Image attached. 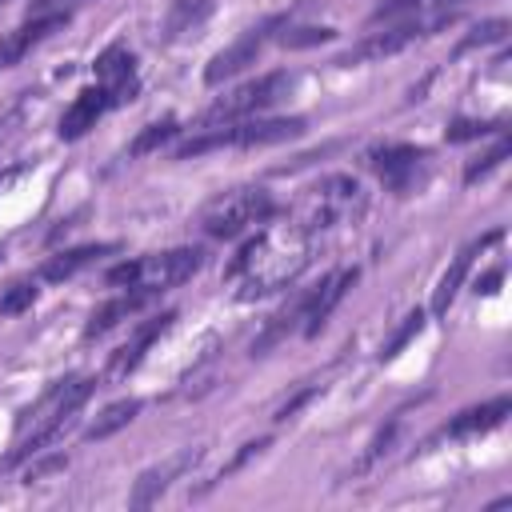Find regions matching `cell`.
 <instances>
[{"label": "cell", "mask_w": 512, "mask_h": 512, "mask_svg": "<svg viewBox=\"0 0 512 512\" xmlns=\"http://www.w3.org/2000/svg\"><path fill=\"white\" fill-rule=\"evenodd\" d=\"M288 92H292V76H288V72H268V76H260V80H252V84H244V88L220 96V100L200 116V124H204V128H220V124H236V120L260 116L264 108H272V104L284 100Z\"/></svg>", "instance_id": "1"}, {"label": "cell", "mask_w": 512, "mask_h": 512, "mask_svg": "<svg viewBox=\"0 0 512 512\" xmlns=\"http://www.w3.org/2000/svg\"><path fill=\"white\" fill-rule=\"evenodd\" d=\"M272 216V200H268V192L264 188H240V192H228V196H216L208 208H204V216H200V224H204V232L208 236H240L244 228H252V224H264Z\"/></svg>", "instance_id": "2"}, {"label": "cell", "mask_w": 512, "mask_h": 512, "mask_svg": "<svg viewBox=\"0 0 512 512\" xmlns=\"http://www.w3.org/2000/svg\"><path fill=\"white\" fill-rule=\"evenodd\" d=\"M448 20H456V16H452V12H440V16H436V20H428V24H420V20H400V24H388L384 32H368L360 44H352L344 56H336V64H340V68H352V64L384 60V56H392V52L408 48L412 40L428 36L432 28H444Z\"/></svg>", "instance_id": "3"}, {"label": "cell", "mask_w": 512, "mask_h": 512, "mask_svg": "<svg viewBox=\"0 0 512 512\" xmlns=\"http://www.w3.org/2000/svg\"><path fill=\"white\" fill-rule=\"evenodd\" d=\"M280 24H284V16H268L264 24H256V28H248L240 40H232L224 52H216V56L208 60V68H204V84H224V80H232L236 72H244L248 64H256L260 48L268 44V32H276Z\"/></svg>", "instance_id": "4"}, {"label": "cell", "mask_w": 512, "mask_h": 512, "mask_svg": "<svg viewBox=\"0 0 512 512\" xmlns=\"http://www.w3.org/2000/svg\"><path fill=\"white\" fill-rule=\"evenodd\" d=\"M428 160L424 148H412V144H388V148H376L368 152V168L392 188V192H408L416 184V168Z\"/></svg>", "instance_id": "5"}, {"label": "cell", "mask_w": 512, "mask_h": 512, "mask_svg": "<svg viewBox=\"0 0 512 512\" xmlns=\"http://www.w3.org/2000/svg\"><path fill=\"white\" fill-rule=\"evenodd\" d=\"M172 320H176V312H160V316L144 320V324H140V328H136V332H132V336L112 352V360H108V372H104V376H108V380H124L128 372H136V368H140V360L148 356V348H152V344L172 328Z\"/></svg>", "instance_id": "6"}, {"label": "cell", "mask_w": 512, "mask_h": 512, "mask_svg": "<svg viewBox=\"0 0 512 512\" xmlns=\"http://www.w3.org/2000/svg\"><path fill=\"white\" fill-rule=\"evenodd\" d=\"M136 60H132V52L124 48V44H112V48H104L100 56H96V80H100V88L108 92V100H112V108L116 104H128V100H136V68H132Z\"/></svg>", "instance_id": "7"}, {"label": "cell", "mask_w": 512, "mask_h": 512, "mask_svg": "<svg viewBox=\"0 0 512 512\" xmlns=\"http://www.w3.org/2000/svg\"><path fill=\"white\" fill-rule=\"evenodd\" d=\"M72 12H44V16H28V24H20L16 32H4L0 36V68H12L20 64L40 40H48L52 32H60L68 24Z\"/></svg>", "instance_id": "8"}, {"label": "cell", "mask_w": 512, "mask_h": 512, "mask_svg": "<svg viewBox=\"0 0 512 512\" xmlns=\"http://www.w3.org/2000/svg\"><path fill=\"white\" fill-rule=\"evenodd\" d=\"M352 284H356V268H340V272L324 276V280H320V288H312V296H308V308H304V324H300V332H304V336H316V332L328 324L332 308L344 300V292H348Z\"/></svg>", "instance_id": "9"}, {"label": "cell", "mask_w": 512, "mask_h": 512, "mask_svg": "<svg viewBox=\"0 0 512 512\" xmlns=\"http://www.w3.org/2000/svg\"><path fill=\"white\" fill-rule=\"evenodd\" d=\"M200 264H204V252H200V248H176V252L148 256V260H144V284L156 288V292L176 288V284H184Z\"/></svg>", "instance_id": "10"}, {"label": "cell", "mask_w": 512, "mask_h": 512, "mask_svg": "<svg viewBox=\"0 0 512 512\" xmlns=\"http://www.w3.org/2000/svg\"><path fill=\"white\" fill-rule=\"evenodd\" d=\"M496 240H500V232H488V236H480V240H472V244H464V248L456 252V260L444 268V276H440V284H436V292H432V312H436V316L448 312V304L456 300L460 284H464L468 272H472V260H476L488 244H496Z\"/></svg>", "instance_id": "11"}, {"label": "cell", "mask_w": 512, "mask_h": 512, "mask_svg": "<svg viewBox=\"0 0 512 512\" xmlns=\"http://www.w3.org/2000/svg\"><path fill=\"white\" fill-rule=\"evenodd\" d=\"M156 296V288H148V284H136V288H128V292H120V296H112L108 304H100L96 312H92V320L84 324V340H96V336H108L120 320H128L132 312H140L148 300Z\"/></svg>", "instance_id": "12"}, {"label": "cell", "mask_w": 512, "mask_h": 512, "mask_svg": "<svg viewBox=\"0 0 512 512\" xmlns=\"http://www.w3.org/2000/svg\"><path fill=\"white\" fill-rule=\"evenodd\" d=\"M196 460H200V448H196V452L188 448V452H180V456H172V460H164V464H156V468L140 472V476H136V484H132L128 504H132V508H148V504H152V500H156V496H160V492H164L180 472H188Z\"/></svg>", "instance_id": "13"}, {"label": "cell", "mask_w": 512, "mask_h": 512, "mask_svg": "<svg viewBox=\"0 0 512 512\" xmlns=\"http://www.w3.org/2000/svg\"><path fill=\"white\" fill-rule=\"evenodd\" d=\"M108 108H112V100H108L104 88H84V92L64 108V116H60V140H80L88 128H96V120H100Z\"/></svg>", "instance_id": "14"}, {"label": "cell", "mask_w": 512, "mask_h": 512, "mask_svg": "<svg viewBox=\"0 0 512 512\" xmlns=\"http://www.w3.org/2000/svg\"><path fill=\"white\" fill-rule=\"evenodd\" d=\"M508 412H512V400L508 396H496V400H488V404H476V408H468V412H460L452 424H448V436H472V432H492V428H500L504 420H508Z\"/></svg>", "instance_id": "15"}, {"label": "cell", "mask_w": 512, "mask_h": 512, "mask_svg": "<svg viewBox=\"0 0 512 512\" xmlns=\"http://www.w3.org/2000/svg\"><path fill=\"white\" fill-rule=\"evenodd\" d=\"M108 252H116V244H80V248L56 252V256L40 268V276H44V280H68V276H76L80 268H88L92 260H100V256H108Z\"/></svg>", "instance_id": "16"}, {"label": "cell", "mask_w": 512, "mask_h": 512, "mask_svg": "<svg viewBox=\"0 0 512 512\" xmlns=\"http://www.w3.org/2000/svg\"><path fill=\"white\" fill-rule=\"evenodd\" d=\"M208 16H212V0H168V12H164V40H180V36L196 32Z\"/></svg>", "instance_id": "17"}, {"label": "cell", "mask_w": 512, "mask_h": 512, "mask_svg": "<svg viewBox=\"0 0 512 512\" xmlns=\"http://www.w3.org/2000/svg\"><path fill=\"white\" fill-rule=\"evenodd\" d=\"M136 412H140V400H116V404H108L92 424H88V440H108L112 432H120V428H128L132 420H136Z\"/></svg>", "instance_id": "18"}, {"label": "cell", "mask_w": 512, "mask_h": 512, "mask_svg": "<svg viewBox=\"0 0 512 512\" xmlns=\"http://www.w3.org/2000/svg\"><path fill=\"white\" fill-rule=\"evenodd\" d=\"M176 132H180L176 120H156V124H148V128L128 144V156H148V152H156L160 144H168Z\"/></svg>", "instance_id": "19"}, {"label": "cell", "mask_w": 512, "mask_h": 512, "mask_svg": "<svg viewBox=\"0 0 512 512\" xmlns=\"http://www.w3.org/2000/svg\"><path fill=\"white\" fill-rule=\"evenodd\" d=\"M508 156H512V140H508V136H500V140H496V144H492L484 156H476V160L464 168V184H476L480 176H488L492 168H500Z\"/></svg>", "instance_id": "20"}, {"label": "cell", "mask_w": 512, "mask_h": 512, "mask_svg": "<svg viewBox=\"0 0 512 512\" xmlns=\"http://www.w3.org/2000/svg\"><path fill=\"white\" fill-rule=\"evenodd\" d=\"M336 32L324 28V24H304V28H284L280 32V44L284 48H312V44H328Z\"/></svg>", "instance_id": "21"}, {"label": "cell", "mask_w": 512, "mask_h": 512, "mask_svg": "<svg viewBox=\"0 0 512 512\" xmlns=\"http://www.w3.org/2000/svg\"><path fill=\"white\" fill-rule=\"evenodd\" d=\"M416 8H420V0H384V4H380V8L368 16V28H380V24H384V28H388V24H400V20H408Z\"/></svg>", "instance_id": "22"}, {"label": "cell", "mask_w": 512, "mask_h": 512, "mask_svg": "<svg viewBox=\"0 0 512 512\" xmlns=\"http://www.w3.org/2000/svg\"><path fill=\"white\" fill-rule=\"evenodd\" d=\"M36 304V284L32 280H16L4 296H0V312L4 316H16V312H24V308H32Z\"/></svg>", "instance_id": "23"}, {"label": "cell", "mask_w": 512, "mask_h": 512, "mask_svg": "<svg viewBox=\"0 0 512 512\" xmlns=\"http://www.w3.org/2000/svg\"><path fill=\"white\" fill-rule=\"evenodd\" d=\"M420 328H424V312L416 308V312H408V316H404V324H400V328L392 332V340L380 348V360H392V356H396V352H400V348H404Z\"/></svg>", "instance_id": "24"}, {"label": "cell", "mask_w": 512, "mask_h": 512, "mask_svg": "<svg viewBox=\"0 0 512 512\" xmlns=\"http://www.w3.org/2000/svg\"><path fill=\"white\" fill-rule=\"evenodd\" d=\"M104 280L112 288H136V284H144V260H120L104 272Z\"/></svg>", "instance_id": "25"}, {"label": "cell", "mask_w": 512, "mask_h": 512, "mask_svg": "<svg viewBox=\"0 0 512 512\" xmlns=\"http://www.w3.org/2000/svg\"><path fill=\"white\" fill-rule=\"evenodd\" d=\"M488 132H500V120H456L448 124V140L460 144V140H476V136H488Z\"/></svg>", "instance_id": "26"}, {"label": "cell", "mask_w": 512, "mask_h": 512, "mask_svg": "<svg viewBox=\"0 0 512 512\" xmlns=\"http://www.w3.org/2000/svg\"><path fill=\"white\" fill-rule=\"evenodd\" d=\"M504 36H508V20H484L472 36H464L460 52H468V48H484V44H496V40H504Z\"/></svg>", "instance_id": "27"}, {"label": "cell", "mask_w": 512, "mask_h": 512, "mask_svg": "<svg viewBox=\"0 0 512 512\" xmlns=\"http://www.w3.org/2000/svg\"><path fill=\"white\" fill-rule=\"evenodd\" d=\"M268 444H272V436H260V440H248V444H244V448H240V452H236V456H232V460H228V464L220 468V480H224V476H232V472H240V468H244L248 460H256V456H260V452H264Z\"/></svg>", "instance_id": "28"}, {"label": "cell", "mask_w": 512, "mask_h": 512, "mask_svg": "<svg viewBox=\"0 0 512 512\" xmlns=\"http://www.w3.org/2000/svg\"><path fill=\"white\" fill-rule=\"evenodd\" d=\"M392 436H396V420H392L388 428H380V432H376V440L368 444V452H364V460H360V468H368L372 460H380V456L388 452V444H392Z\"/></svg>", "instance_id": "29"}, {"label": "cell", "mask_w": 512, "mask_h": 512, "mask_svg": "<svg viewBox=\"0 0 512 512\" xmlns=\"http://www.w3.org/2000/svg\"><path fill=\"white\" fill-rule=\"evenodd\" d=\"M312 396H316V388H304V392H296L292 400H284V404L276 408V416H272V420H292V416H296V412H300V408H304Z\"/></svg>", "instance_id": "30"}, {"label": "cell", "mask_w": 512, "mask_h": 512, "mask_svg": "<svg viewBox=\"0 0 512 512\" xmlns=\"http://www.w3.org/2000/svg\"><path fill=\"white\" fill-rule=\"evenodd\" d=\"M64 464H68V456H48V460H40V464H32V468L24 472V480H28V484H32V480H44L48 472H60Z\"/></svg>", "instance_id": "31"}, {"label": "cell", "mask_w": 512, "mask_h": 512, "mask_svg": "<svg viewBox=\"0 0 512 512\" xmlns=\"http://www.w3.org/2000/svg\"><path fill=\"white\" fill-rule=\"evenodd\" d=\"M500 276H504V268H492L480 284H476V292H496V284H500Z\"/></svg>", "instance_id": "32"}, {"label": "cell", "mask_w": 512, "mask_h": 512, "mask_svg": "<svg viewBox=\"0 0 512 512\" xmlns=\"http://www.w3.org/2000/svg\"><path fill=\"white\" fill-rule=\"evenodd\" d=\"M4 4H8V0H0V8H4Z\"/></svg>", "instance_id": "33"}, {"label": "cell", "mask_w": 512, "mask_h": 512, "mask_svg": "<svg viewBox=\"0 0 512 512\" xmlns=\"http://www.w3.org/2000/svg\"><path fill=\"white\" fill-rule=\"evenodd\" d=\"M0 256H4V248H0Z\"/></svg>", "instance_id": "34"}]
</instances>
